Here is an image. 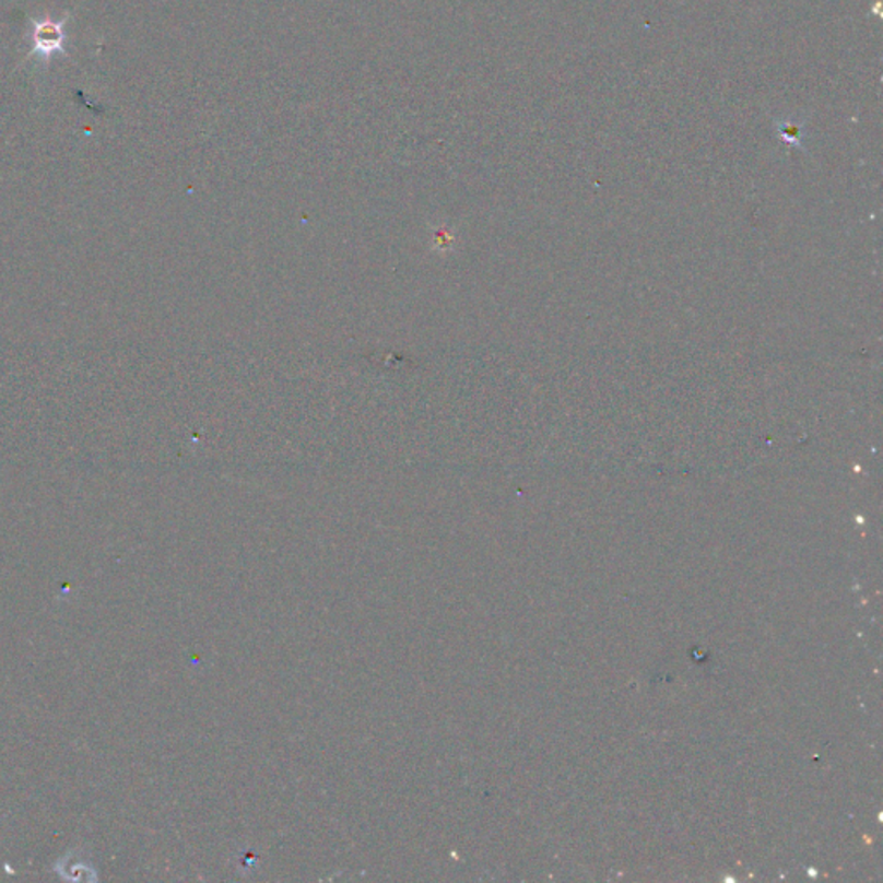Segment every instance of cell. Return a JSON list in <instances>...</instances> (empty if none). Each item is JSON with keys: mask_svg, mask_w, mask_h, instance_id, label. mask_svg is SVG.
Returning a JSON list of instances; mask_svg holds the SVG:
<instances>
[{"mask_svg": "<svg viewBox=\"0 0 883 883\" xmlns=\"http://www.w3.org/2000/svg\"><path fill=\"white\" fill-rule=\"evenodd\" d=\"M73 17V14L66 13L61 20H54V17H32V50L28 52V59H37L40 64L49 66L54 56L59 54L61 58L70 59V52L66 50V25L68 21Z\"/></svg>", "mask_w": 883, "mask_h": 883, "instance_id": "obj_1", "label": "cell"}]
</instances>
